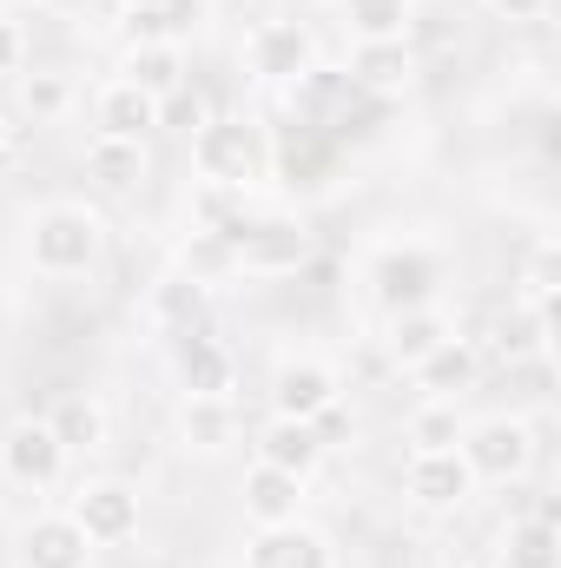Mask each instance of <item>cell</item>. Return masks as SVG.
Returning <instances> with one entry per match:
<instances>
[{
    "label": "cell",
    "instance_id": "17",
    "mask_svg": "<svg viewBox=\"0 0 561 568\" xmlns=\"http://www.w3.org/2000/svg\"><path fill=\"white\" fill-rule=\"evenodd\" d=\"M258 463H272L284 476H310L324 463V443H317V429L297 424V417H272L258 429Z\"/></svg>",
    "mask_w": 561,
    "mask_h": 568
},
{
    "label": "cell",
    "instance_id": "4",
    "mask_svg": "<svg viewBox=\"0 0 561 568\" xmlns=\"http://www.w3.org/2000/svg\"><path fill=\"white\" fill-rule=\"evenodd\" d=\"M456 456L469 463L476 483H516V476L529 469L536 443H529V424H522V417H482L476 429H462Z\"/></svg>",
    "mask_w": 561,
    "mask_h": 568
},
{
    "label": "cell",
    "instance_id": "34",
    "mask_svg": "<svg viewBox=\"0 0 561 568\" xmlns=\"http://www.w3.org/2000/svg\"><path fill=\"white\" fill-rule=\"evenodd\" d=\"M284 7H297V20H304V13H310V7H317V0H284Z\"/></svg>",
    "mask_w": 561,
    "mask_h": 568
},
{
    "label": "cell",
    "instance_id": "7",
    "mask_svg": "<svg viewBox=\"0 0 561 568\" xmlns=\"http://www.w3.org/2000/svg\"><path fill=\"white\" fill-rule=\"evenodd\" d=\"M245 60H252V73H258V80H272V87H290V80H304V73L317 67L310 27H304L297 13H284V20H265V27L245 40Z\"/></svg>",
    "mask_w": 561,
    "mask_h": 568
},
{
    "label": "cell",
    "instance_id": "30",
    "mask_svg": "<svg viewBox=\"0 0 561 568\" xmlns=\"http://www.w3.org/2000/svg\"><path fill=\"white\" fill-rule=\"evenodd\" d=\"M20 100H27L33 120H53V113L73 106V80H67V73H33V80L20 87Z\"/></svg>",
    "mask_w": 561,
    "mask_h": 568
},
{
    "label": "cell",
    "instance_id": "22",
    "mask_svg": "<svg viewBox=\"0 0 561 568\" xmlns=\"http://www.w3.org/2000/svg\"><path fill=\"white\" fill-rule=\"evenodd\" d=\"M205 311H212V291L192 284L185 272H172L165 284H152V317H159V331H172V337L205 331Z\"/></svg>",
    "mask_w": 561,
    "mask_h": 568
},
{
    "label": "cell",
    "instance_id": "20",
    "mask_svg": "<svg viewBox=\"0 0 561 568\" xmlns=\"http://www.w3.org/2000/svg\"><path fill=\"white\" fill-rule=\"evenodd\" d=\"M456 337V324L436 311V304H417V311H390V357L397 364H410L417 371L422 357L436 351V344H449Z\"/></svg>",
    "mask_w": 561,
    "mask_h": 568
},
{
    "label": "cell",
    "instance_id": "6",
    "mask_svg": "<svg viewBox=\"0 0 561 568\" xmlns=\"http://www.w3.org/2000/svg\"><path fill=\"white\" fill-rule=\"evenodd\" d=\"M67 516L80 523V536H86L93 549H113V542H126V536L140 529V489L120 483V476H100V483H86V489L73 496Z\"/></svg>",
    "mask_w": 561,
    "mask_h": 568
},
{
    "label": "cell",
    "instance_id": "3",
    "mask_svg": "<svg viewBox=\"0 0 561 568\" xmlns=\"http://www.w3.org/2000/svg\"><path fill=\"white\" fill-rule=\"evenodd\" d=\"M310 265V225L290 219V212H265V219H245L238 232V272L252 278H290Z\"/></svg>",
    "mask_w": 561,
    "mask_h": 568
},
{
    "label": "cell",
    "instance_id": "31",
    "mask_svg": "<svg viewBox=\"0 0 561 568\" xmlns=\"http://www.w3.org/2000/svg\"><path fill=\"white\" fill-rule=\"evenodd\" d=\"M172 120H185V126H205V100H198L192 87L165 93V100H159V126H172Z\"/></svg>",
    "mask_w": 561,
    "mask_h": 568
},
{
    "label": "cell",
    "instance_id": "27",
    "mask_svg": "<svg viewBox=\"0 0 561 568\" xmlns=\"http://www.w3.org/2000/svg\"><path fill=\"white\" fill-rule=\"evenodd\" d=\"M126 20H133L140 40H172L178 47L198 20V0H140V7H126Z\"/></svg>",
    "mask_w": 561,
    "mask_h": 568
},
{
    "label": "cell",
    "instance_id": "18",
    "mask_svg": "<svg viewBox=\"0 0 561 568\" xmlns=\"http://www.w3.org/2000/svg\"><path fill=\"white\" fill-rule=\"evenodd\" d=\"M496 568H561V536L555 516H522L502 529V549H496Z\"/></svg>",
    "mask_w": 561,
    "mask_h": 568
},
{
    "label": "cell",
    "instance_id": "26",
    "mask_svg": "<svg viewBox=\"0 0 561 568\" xmlns=\"http://www.w3.org/2000/svg\"><path fill=\"white\" fill-rule=\"evenodd\" d=\"M178 272L212 291V284L238 278V245H232V239H218V232H192V239L178 245Z\"/></svg>",
    "mask_w": 561,
    "mask_h": 568
},
{
    "label": "cell",
    "instance_id": "2",
    "mask_svg": "<svg viewBox=\"0 0 561 568\" xmlns=\"http://www.w3.org/2000/svg\"><path fill=\"white\" fill-rule=\"evenodd\" d=\"M27 258H33V272H47V278H80V272H93V258H100V219H93L86 205H47V212L27 225Z\"/></svg>",
    "mask_w": 561,
    "mask_h": 568
},
{
    "label": "cell",
    "instance_id": "8",
    "mask_svg": "<svg viewBox=\"0 0 561 568\" xmlns=\"http://www.w3.org/2000/svg\"><path fill=\"white\" fill-rule=\"evenodd\" d=\"M370 284H377V304H384V311H417V304H436L442 265H436V252H422V245H390V252L370 265Z\"/></svg>",
    "mask_w": 561,
    "mask_h": 568
},
{
    "label": "cell",
    "instance_id": "9",
    "mask_svg": "<svg viewBox=\"0 0 561 568\" xmlns=\"http://www.w3.org/2000/svg\"><path fill=\"white\" fill-rule=\"evenodd\" d=\"M60 469H67V449H60V436L47 429V417H40V424L20 417V424L0 436V476H7V483L47 489V483H60Z\"/></svg>",
    "mask_w": 561,
    "mask_h": 568
},
{
    "label": "cell",
    "instance_id": "14",
    "mask_svg": "<svg viewBox=\"0 0 561 568\" xmlns=\"http://www.w3.org/2000/svg\"><path fill=\"white\" fill-rule=\"evenodd\" d=\"M337 404V371L330 364H284L278 377H272V417H297V424H310L317 410H330Z\"/></svg>",
    "mask_w": 561,
    "mask_h": 568
},
{
    "label": "cell",
    "instance_id": "5",
    "mask_svg": "<svg viewBox=\"0 0 561 568\" xmlns=\"http://www.w3.org/2000/svg\"><path fill=\"white\" fill-rule=\"evenodd\" d=\"M172 377H178L185 397H232V390H238V357H232V344L212 337V324H205V331L172 337Z\"/></svg>",
    "mask_w": 561,
    "mask_h": 568
},
{
    "label": "cell",
    "instance_id": "21",
    "mask_svg": "<svg viewBox=\"0 0 561 568\" xmlns=\"http://www.w3.org/2000/svg\"><path fill=\"white\" fill-rule=\"evenodd\" d=\"M86 179L100 185V192H133L145 185V140H100L86 145Z\"/></svg>",
    "mask_w": 561,
    "mask_h": 568
},
{
    "label": "cell",
    "instance_id": "37",
    "mask_svg": "<svg viewBox=\"0 0 561 568\" xmlns=\"http://www.w3.org/2000/svg\"><path fill=\"white\" fill-rule=\"evenodd\" d=\"M60 7H67V0H60Z\"/></svg>",
    "mask_w": 561,
    "mask_h": 568
},
{
    "label": "cell",
    "instance_id": "25",
    "mask_svg": "<svg viewBox=\"0 0 561 568\" xmlns=\"http://www.w3.org/2000/svg\"><path fill=\"white\" fill-rule=\"evenodd\" d=\"M178 436H185L192 449H225V443L238 436V410H232V397H185V410H178Z\"/></svg>",
    "mask_w": 561,
    "mask_h": 568
},
{
    "label": "cell",
    "instance_id": "24",
    "mask_svg": "<svg viewBox=\"0 0 561 568\" xmlns=\"http://www.w3.org/2000/svg\"><path fill=\"white\" fill-rule=\"evenodd\" d=\"M47 429L60 436L67 456H86V449L106 443V410H100V397H60L53 417H47Z\"/></svg>",
    "mask_w": 561,
    "mask_h": 568
},
{
    "label": "cell",
    "instance_id": "10",
    "mask_svg": "<svg viewBox=\"0 0 561 568\" xmlns=\"http://www.w3.org/2000/svg\"><path fill=\"white\" fill-rule=\"evenodd\" d=\"M404 489H410L417 509H462L476 496V476H469V463L456 449H429V456H410Z\"/></svg>",
    "mask_w": 561,
    "mask_h": 568
},
{
    "label": "cell",
    "instance_id": "33",
    "mask_svg": "<svg viewBox=\"0 0 561 568\" xmlns=\"http://www.w3.org/2000/svg\"><path fill=\"white\" fill-rule=\"evenodd\" d=\"M489 7H496L502 20H542V7H549V0H489Z\"/></svg>",
    "mask_w": 561,
    "mask_h": 568
},
{
    "label": "cell",
    "instance_id": "11",
    "mask_svg": "<svg viewBox=\"0 0 561 568\" xmlns=\"http://www.w3.org/2000/svg\"><path fill=\"white\" fill-rule=\"evenodd\" d=\"M410 80H417V53H410V40H357V53H350V87H357V93L397 100Z\"/></svg>",
    "mask_w": 561,
    "mask_h": 568
},
{
    "label": "cell",
    "instance_id": "32",
    "mask_svg": "<svg viewBox=\"0 0 561 568\" xmlns=\"http://www.w3.org/2000/svg\"><path fill=\"white\" fill-rule=\"evenodd\" d=\"M13 67H20V27H13V20L0 13V80H7Z\"/></svg>",
    "mask_w": 561,
    "mask_h": 568
},
{
    "label": "cell",
    "instance_id": "13",
    "mask_svg": "<svg viewBox=\"0 0 561 568\" xmlns=\"http://www.w3.org/2000/svg\"><path fill=\"white\" fill-rule=\"evenodd\" d=\"M93 542L80 536L73 516H33L20 529V568H86Z\"/></svg>",
    "mask_w": 561,
    "mask_h": 568
},
{
    "label": "cell",
    "instance_id": "12",
    "mask_svg": "<svg viewBox=\"0 0 561 568\" xmlns=\"http://www.w3.org/2000/svg\"><path fill=\"white\" fill-rule=\"evenodd\" d=\"M245 568H337L330 542L304 523H278V529H258L245 542Z\"/></svg>",
    "mask_w": 561,
    "mask_h": 568
},
{
    "label": "cell",
    "instance_id": "23",
    "mask_svg": "<svg viewBox=\"0 0 561 568\" xmlns=\"http://www.w3.org/2000/svg\"><path fill=\"white\" fill-rule=\"evenodd\" d=\"M126 80L152 93V100H165V93H178L185 87V53L172 47V40H133V53H126Z\"/></svg>",
    "mask_w": 561,
    "mask_h": 568
},
{
    "label": "cell",
    "instance_id": "19",
    "mask_svg": "<svg viewBox=\"0 0 561 568\" xmlns=\"http://www.w3.org/2000/svg\"><path fill=\"white\" fill-rule=\"evenodd\" d=\"M476 371H482V351H476L469 337H449V344H436V351L417 364V384L429 390V397L456 404V390H469V384H476Z\"/></svg>",
    "mask_w": 561,
    "mask_h": 568
},
{
    "label": "cell",
    "instance_id": "15",
    "mask_svg": "<svg viewBox=\"0 0 561 568\" xmlns=\"http://www.w3.org/2000/svg\"><path fill=\"white\" fill-rule=\"evenodd\" d=\"M245 516H252V529H278V523H297V503H304V476H284L272 463H252V476H245Z\"/></svg>",
    "mask_w": 561,
    "mask_h": 568
},
{
    "label": "cell",
    "instance_id": "28",
    "mask_svg": "<svg viewBox=\"0 0 561 568\" xmlns=\"http://www.w3.org/2000/svg\"><path fill=\"white\" fill-rule=\"evenodd\" d=\"M410 0H344V20L357 40H404L410 33Z\"/></svg>",
    "mask_w": 561,
    "mask_h": 568
},
{
    "label": "cell",
    "instance_id": "29",
    "mask_svg": "<svg viewBox=\"0 0 561 568\" xmlns=\"http://www.w3.org/2000/svg\"><path fill=\"white\" fill-rule=\"evenodd\" d=\"M462 443V424H456V404H442V397H429L422 410H410V449L429 456V449H456Z\"/></svg>",
    "mask_w": 561,
    "mask_h": 568
},
{
    "label": "cell",
    "instance_id": "36",
    "mask_svg": "<svg viewBox=\"0 0 561 568\" xmlns=\"http://www.w3.org/2000/svg\"><path fill=\"white\" fill-rule=\"evenodd\" d=\"M482 568H496V562H482Z\"/></svg>",
    "mask_w": 561,
    "mask_h": 568
},
{
    "label": "cell",
    "instance_id": "35",
    "mask_svg": "<svg viewBox=\"0 0 561 568\" xmlns=\"http://www.w3.org/2000/svg\"><path fill=\"white\" fill-rule=\"evenodd\" d=\"M7 140H13V126H7V113H0V145H7Z\"/></svg>",
    "mask_w": 561,
    "mask_h": 568
},
{
    "label": "cell",
    "instance_id": "16",
    "mask_svg": "<svg viewBox=\"0 0 561 568\" xmlns=\"http://www.w3.org/2000/svg\"><path fill=\"white\" fill-rule=\"evenodd\" d=\"M93 120H100L106 140H145V133L159 126V100L140 93L133 80H113V87L93 100Z\"/></svg>",
    "mask_w": 561,
    "mask_h": 568
},
{
    "label": "cell",
    "instance_id": "1",
    "mask_svg": "<svg viewBox=\"0 0 561 568\" xmlns=\"http://www.w3.org/2000/svg\"><path fill=\"white\" fill-rule=\"evenodd\" d=\"M192 165H198L205 185L252 192V185L265 179V165H272V145H265L258 126H245V120H205V126L192 133Z\"/></svg>",
    "mask_w": 561,
    "mask_h": 568
}]
</instances>
